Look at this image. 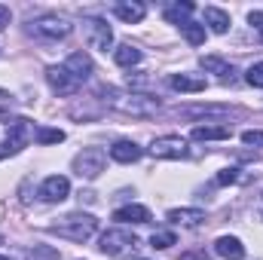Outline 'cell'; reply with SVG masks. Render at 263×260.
I'll use <instances>...</instances> for the list:
<instances>
[{
  "mask_svg": "<svg viewBox=\"0 0 263 260\" xmlns=\"http://www.w3.org/2000/svg\"><path fill=\"white\" fill-rule=\"evenodd\" d=\"M49 233H55L59 239H67V242H89L98 233V220L92 214L73 211V214H65L59 224H52Z\"/></svg>",
  "mask_w": 263,
  "mask_h": 260,
  "instance_id": "cell-1",
  "label": "cell"
},
{
  "mask_svg": "<svg viewBox=\"0 0 263 260\" xmlns=\"http://www.w3.org/2000/svg\"><path fill=\"white\" fill-rule=\"evenodd\" d=\"M37 135V129H31V123L28 120H6V123H0V159H6V156H15L31 138Z\"/></svg>",
  "mask_w": 263,
  "mask_h": 260,
  "instance_id": "cell-2",
  "label": "cell"
},
{
  "mask_svg": "<svg viewBox=\"0 0 263 260\" xmlns=\"http://www.w3.org/2000/svg\"><path fill=\"white\" fill-rule=\"evenodd\" d=\"M110 107L120 110V114H132V117H156L159 110V101L156 98H147V95H120L110 89Z\"/></svg>",
  "mask_w": 263,
  "mask_h": 260,
  "instance_id": "cell-3",
  "label": "cell"
},
{
  "mask_svg": "<svg viewBox=\"0 0 263 260\" xmlns=\"http://www.w3.org/2000/svg\"><path fill=\"white\" fill-rule=\"evenodd\" d=\"M98 248H101V254H107V257H126L129 251H135V248H138V236H135L132 230L114 227V230L101 233Z\"/></svg>",
  "mask_w": 263,
  "mask_h": 260,
  "instance_id": "cell-4",
  "label": "cell"
},
{
  "mask_svg": "<svg viewBox=\"0 0 263 260\" xmlns=\"http://www.w3.org/2000/svg\"><path fill=\"white\" fill-rule=\"evenodd\" d=\"M107 165V153L101 147H83L77 156H73V172L86 181H95Z\"/></svg>",
  "mask_w": 263,
  "mask_h": 260,
  "instance_id": "cell-5",
  "label": "cell"
},
{
  "mask_svg": "<svg viewBox=\"0 0 263 260\" xmlns=\"http://www.w3.org/2000/svg\"><path fill=\"white\" fill-rule=\"evenodd\" d=\"M83 31H86V43L92 46V49H101V52H107L110 46H114V31H110V25L104 22V18H83Z\"/></svg>",
  "mask_w": 263,
  "mask_h": 260,
  "instance_id": "cell-6",
  "label": "cell"
},
{
  "mask_svg": "<svg viewBox=\"0 0 263 260\" xmlns=\"http://www.w3.org/2000/svg\"><path fill=\"white\" fill-rule=\"evenodd\" d=\"M31 31L37 37H46V40H65L73 31V25L67 18H62V15H40V18L31 22Z\"/></svg>",
  "mask_w": 263,
  "mask_h": 260,
  "instance_id": "cell-7",
  "label": "cell"
},
{
  "mask_svg": "<svg viewBox=\"0 0 263 260\" xmlns=\"http://www.w3.org/2000/svg\"><path fill=\"white\" fill-rule=\"evenodd\" d=\"M150 153L156 159H184L187 156V141L181 135H162L150 144Z\"/></svg>",
  "mask_w": 263,
  "mask_h": 260,
  "instance_id": "cell-8",
  "label": "cell"
},
{
  "mask_svg": "<svg viewBox=\"0 0 263 260\" xmlns=\"http://www.w3.org/2000/svg\"><path fill=\"white\" fill-rule=\"evenodd\" d=\"M70 193V181L65 175H49L43 184H40V199L43 202H65Z\"/></svg>",
  "mask_w": 263,
  "mask_h": 260,
  "instance_id": "cell-9",
  "label": "cell"
},
{
  "mask_svg": "<svg viewBox=\"0 0 263 260\" xmlns=\"http://www.w3.org/2000/svg\"><path fill=\"white\" fill-rule=\"evenodd\" d=\"M65 70L73 77V80H77V83H80V86H83V83L92 77L95 65H92V59H89L86 52H70V55L65 59Z\"/></svg>",
  "mask_w": 263,
  "mask_h": 260,
  "instance_id": "cell-10",
  "label": "cell"
},
{
  "mask_svg": "<svg viewBox=\"0 0 263 260\" xmlns=\"http://www.w3.org/2000/svg\"><path fill=\"white\" fill-rule=\"evenodd\" d=\"M46 80H49V86H52L59 95H73V92L80 89V83L65 70V65H52L46 70Z\"/></svg>",
  "mask_w": 263,
  "mask_h": 260,
  "instance_id": "cell-11",
  "label": "cell"
},
{
  "mask_svg": "<svg viewBox=\"0 0 263 260\" xmlns=\"http://www.w3.org/2000/svg\"><path fill=\"white\" fill-rule=\"evenodd\" d=\"M141 156H144V150H141L135 141H117V144L110 147V159H114V162H123V165L138 162Z\"/></svg>",
  "mask_w": 263,
  "mask_h": 260,
  "instance_id": "cell-12",
  "label": "cell"
},
{
  "mask_svg": "<svg viewBox=\"0 0 263 260\" xmlns=\"http://www.w3.org/2000/svg\"><path fill=\"white\" fill-rule=\"evenodd\" d=\"M114 12H117V18H123L126 25H138V22L147 15V6L138 3V0H123V3L114 6Z\"/></svg>",
  "mask_w": 263,
  "mask_h": 260,
  "instance_id": "cell-13",
  "label": "cell"
},
{
  "mask_svg": "<svg viewBox=\"0 0 263 260\" xmlns=\"http://www.w3.org/2000/svg\"><path fill=\"white\" fill-rule=\"evenodd\" d=\"M165 217L172 224H178V227H199L205 220V211L202 208H172Z\"/></svg>",
  "mask_w": 263,
  "mask_h": 260,
  "instance_id": "cell-14",
  "label": "cell"
},
{
  "mask_svg": "<svg viewBox=\"0 0 263 260\" xmlns=\"http://www.w3.org/2000/svg\"><path fill=\"white\" fill-rule=\"evenodd\" d=\"M214 251L223 260H242L245 257V245H242L236 236H220V239L214 242Z\"/></svg>",
  "mask_w": 263,
  "mask_h": 260,
  "instance_id": "cell-15",
  "label": "cell"
},
{
  "mask_svg": "<svg viewBox=\"0 0 263 260\" xmlns=\"http://www.w3.org/2000/svg\"><path fill=\"white\" fill-rule=\"evenodd\" d=\"M168 86L175 89V92H205V77H193V73H175L172 80H168Z\"/></svg>",
  "mask_w": 263,
  "mask_h": 260,
  "instance_id": "cell-16",
  "label": "cell"
},
{
  "mask_svg": "<svg viewBox=\"0 0 263 260\" xmlns=\"http://www.w3.org/2000/svg\"><path fill=\"white\" fill-rule=\"evenodd\" d=\"M202 22H205L208 31H214V34H227V31H230V15H227L223 9H217V6H205Z\"/></svg>",
  "mask_w": 263,
  "mask_h": 260,
  "instance_id": "cell-17",
  "label": "cell"
},
{
  "mask_svg": "<svg viewBox=\"0 0 263 260\" xmlns=\"http://www.w3.org/2000/svg\"><path fill=\"white\" fill-rule=\"evenodd\" d=\"M114 220H120V224H150V211L144 205H126V208L114 211Z\"/></svg>",
  "mask_w": 263,
  "mask_h": 260,
  "instance_id": "cell-18",
  "label": "cell"
},
{
  "mask_svg": "<svg viewBox=\"0 0 263 260\" xmlns=\"http://www.w3.org/2000/svg\"><path fill=\"white\" fill-rule=\"evenodd\" d=\"M141 59H144V52H141L138 46H132V43H120V46L114 49V62L120 67H135Z\"/></svg>",
  "mask_w": 263,
  "mask_h": 260,
  "instance_id": "cell-19",
  "label": "cell"
},
{
  "mask_svg": "<svg viewBox=\"0 0 263 260\" xmlns=\"http://www.w3.org/2000/svg\"><path fill=\"white\" fill-rule=\"evenodd\" d=\"M190 15H193V3H190V0L165 6V22H172V25H181V28H184V25L190 22Z\"/></svg>",
  "mask_w": 263,
  "mask_h": 260,
  "instance_id": "cell-20",
  "label": "cell"
},
{
  "mask_svg": "<svg viewBox=\"0 0 263 260\" xmlns=\"http://www.w3.org/2000/svg\"><path fill=\"white\" fill-rule=\"evenodd\" d=\"M190 135L196 141H227L233 132H230V126H193Z\"/></svg>",
  "mask_w": 263,
  "mask_h": 260,
  "instance_id": "cell-21",
  "label": "cell"
},
{
  "mask_svg": "<svg viewBox=\"0 0 263 260\" xmlns=\"http://www.w3.org/2000/svg\"><path fill=\"white\" fill-rule=\"evenodd\" d=\"M202 67L211 70V73H220L223 80H230V77L236 73V67L230 65V62H223V59H217V55H205V59H202Z\"/></svg>",
  "mask_w": 263,
  "mask_h": 260,
  "instance_id": "cell-22",
  "label": "cell"
},
{
  "mask_svg": "<svg viewBox=\"0 0 263 260\" xmlns=\"http://www.w3.org/2000/svg\"><path fill=\"white\" fill-rule=\"evenodd\" d=\"M181 31H184V37H187V43H193V46H202V43H205V25L187 22Z\"/></svg>",
  "mask_w": 263,
  "mask_h": 260,
  "instance_id": "cell-23",
  "label": "cell"
},
{
  "mask_svg": "<svg viewBox=\"0 0 263 260\" xmlns=\"http://www.w3.org/2000/svg\"><path fill=\"white\" fill-rule=\"evenodd\" d=\"M40 144H59V141H65V132L62 129H37V135H34Z\"/></svg>",
  "mask_w": 263,
  "mask_h": 260,
  "instance_id": "cell-24",
  "label": "cell"
},
{
  "mask_svg": "<svg viewBox=\"0 0 263 260\" xmlns=\"http://www.w3.org/2000/svg\"><path fill=\"white\" fill-rule=\"evenodd\" d=\"M150 245H153V248H172V245H175V233L159 230V233H153V236H150Z\"/></svg>",
  "mask_w": 263,
  "mask_h": 260,
  "instance_id": "cell-25",
  "label": "cell"
},
{
  "mask_svg": "<svg viewBox=\"0 0 263 260\" xmlns=\"http://www.w3.org/2000/svg\"><path fill=\"white\" fill-rule=\"evenodd\" d=\"M245 80H248V86H257V89H263V62H257V65L248 67Z\"/></svg>",
  "mask_w": 263,
  "mask_h": 260,
  "instance_id": "cell-26",
  "label": "cell"
},
{
  "mask_svg": "<svg viewBox=\"0 0 263 260\" xmlns=\"http://www.w3.org/2000/svg\"><path fill=\"white\" fill-rule=\"evenodd\" d=\"M184 114H190V117H223L227 114V107H193V110H184Z\"/></svg>",
  "mask_w": 263,
  "mask_h": 260,
  "instance_id": "cell-27",
  "label": "cell"
},
{
  "mask_svg": "<svg viewBox=\"0 0 263 260\" xmlns=\"http://www.w3.org/2000/svg\"><path fill=\"white\" fill-rule=\"evenodd\" d=\"M242 141H245L248 147H263V132H257V129L242 132Z\"/></svg>",
  "mask_w": 263,
  "mask_h": 260,
  "instance_id": "cell-28",
  "label": "cell"
},
{
  "mask_svg": "<svg viewBox=\"0 0 263 260\" xmlns=\"http://www.w3.org/2000/svg\"><path fill=\"white\" fill-rule=\"evenodd\" d=\"M239 181V169H223L220 175H217V184L220 187H227V184H236Z\"/></svg>",
  "mask_w": 263,
  "mask_h": 260,
  "instance_id": "cell-29",
  "label": "cell"
},
{
  "mask_svg": "<svg viewBox=\"0 0 263 260\" xmlns=\"http://www.w3.org/2000/svg\"><path fill=\"white\" fill-rule=\"evenodd\" d=\"M9 18H12V12H9V6H3V3H0V31H3L6 25H9Z\"/></svg>",
  "mask_w": 263,
  "mask_h": 260,
  "instance_id": "cell-30",
  "label": "cell"
},
{
  "mask_svg": "<svg viewBox=\"0 0 263 260\" xmlns=\"http://www.w3.org/2000/svg\"><path fill=\"white\" fill-rule=\"evenodd\" d=\"M248 22L260 31V37H263V12H251V15H248Z\"/></svg>",
  "mask_w": 263,
  "mask_h": 260,
  "instance_id": "cell-31",
  "label": "cell"
},
{
  "mask_svg": "<svg viewBox=\"0 0 263 260\" xmlns=\"http://www.w3.org/2000/svg\"><path fill=\"white\" fill-rule=\"evenodd\" d=\"M181 260H208V254L205 251H193V254H184Z\"/></svg>",
  "mask_w": 263,
  "mask_h": 260,
  "instance_id": "cell-32",
  "label": "cell"
},
{
  "mask_svg": "<svg viewBox=\"0 0 263 260\" xmlns=\"http://www.w3.org/2000/svg\"><path fill=\"white\" fill-rule=\"evenodd\" d=\"M6 101H9V92H3V89H0V104H6Z\"/></svg>",
  "mask_w": 263,
  "mask_h": 260,
  "instance_id": "cell-33",
  "label": "cell"
},
{
  "mask_svg": "<svg viewBox=\"0 0 263 260\" xmlns=\"http://www.w3.org/2000/svg\"><path fill=\"white\" fill-rule=\"evenodd\" d=\"M260 214H263V196H260Z\"/></svg>",
  "mask_w": 263,
  "mask_h": 260,
  "instance_id": "cell-34",
  "label": "cell"
},
{
  "mask_svg": "<svg viewBox=\"0 0 263 260\" xmlns=\"http://www.w3.org/2000/svg\"><path fill=\"white\" fill-rule=\"evenodd\" d=\"M0 260H6V257H3V254H0Z\"/></svg>",
  "mask_w": 263,
  "mask_h": 260,
  "instance_id": "cell-35",
  "label": "cell"
}]
</instances>
